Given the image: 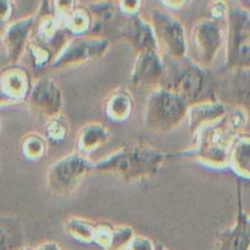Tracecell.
<instances>
[{"label":"cell","instance_id":"cell-1","mask_svg":"<svg viewBox=\"0 0 250 250\" xmlns=\"http://www.w3.org/2000/svg\"><path fill=\"white\" fill-rule=\"evenodd\" d=\"M176 158L177 154L163 151L146 142H134L94 163V171L117 176L126 182H138L156 176L168 160Z\"/></svg>","mask_w":250,"mask_h":250},{"label":"cell","instance_id":"cell-2","mask_svg":"<svg viewBox=\"0 0 250 250\" xmlns=\"http://www.w3.org/2000/svg\"><path fill=\"white\" fill-rule=\"evenodd\" d=\"M166 60L165 77L160 87L175 92L188 105L208 100L204 97L209 89V76L205 68L188 56L180 60Z\"/></svg>","mask_w":250,"mask_h":250},{"label":"cell","instance_id":"cell-3","mask_svg":"<svg viewBox=\"0 0 250 250\" xmlns=\"http://www.w3.org/2000/svg\"><path fill=\"white\" fill-rule=\"evenodd\" d=\"M189 105L165 87L151 90L146 103L144 124L154 133H168L187 119Z\"/></svg>","mask_w":250,"mask_h":250},{"label":"cell","instance_id":"cell-4","mask_svg":"<svg viewBox=\"0 0 250 250\" xmlns=\"http://www.w3.org/2000/svg\"><path fill=\"white\" fill-rule=\"evenodd\" d=\"M236 136L229 133L221 125L200 131L194 137V144L186 150L177 153V158H189L211 168L229 167V154Z\"/></svg>","mask_w":250,"mask_h":250},{"label":"cell","instance_id":"cell-5","mask_svg":"<svg viewBox=\"0 0 250 250\" xmlns=\"http://www.w3.org/2000/svg\"><path fill=\"white\" fill-rule=\"evenodd\" d=\"M248 10L229 5L227 14V39L225 70L231 72L250 71V34L247 24Z\"/></svg>","mask_w":250,"mask_h":250},{"label":"cell","instance_id":"cell-6","mask_svg":"<svg viewBox=\"0 0 250 250\" xmlns=\"http://www.w3.org/2000/svg\"><path fill=\"white\" fill-rule=\"evenodd\" d=\"M94 171V163L77 151L62 156L46 171V188L56 197H68Z\"/></svg>","mask_w":250,"mask_h":250},{"label":"cell","instance_id":"cell-7","mask_svg":"<svg viewBox=\"0 0 250 250\" xmlns=\"http://www.w3.org/2000/svg\"><path fill=\"white\" fill-rule=\"evenodd\" d=\"M149 23L153 27L159 53L164 59L180 60L187 56V33L177 17L163 7H154L150 11Z\"/></svg>","mask_w":250,"mask_h":250},{"label":"cell","instance_id":"cell-8","mask_svg":"<svg viewBox=\"0 0 250 250\" xmlns=\"http://www.w3.org/2000/svg\"><path fill=\"white\" fill-rule=\"evenodd\" d=\"M110 39L102 36H82L68 39L54 59L50 67L54 70L76 67L99 60L107 53Z\"/></svg>","mask_w":250,"mask_h":250},{"label":"cell","instance_id":"cell-9","mask_svg":"<svg viewBox=\"0 0 250 250\" xmlns=\"http://www.w3.org/2000/svg\"><path fill=\"white\" fill-rule=\"evenodd\" d=\"M224 42L221 22L208 17L200 19L195 22L190 33V43L194 51V58L192 60L208 70L216 60L224 46Z\"/></svg>","mask_w":250,"mask_h":250},{"label":"cell","instance_id":"cell-10","mask_svg":"<svg viewBox=\"0 0 250 250\" xmlns=\"http://www.w3.org/2000/svg\"><path fill=\"white\" fill-rule=\"evenodd\" d=\"M28 103L46 120L62 114L63 94L60 85L50 77H42L32 85Z\"/></svg>","mask_w":250,"mask_h":250},{"label":"cell","instance_id":"cell-11","mask_svg":"<svg viewBox=\"0 0 250 250\" xmlns=\"http://www.w3.org/2000/svg\"><path fill=\"white\" fill-rule=\"evenodd\" d=\"M165 77V60L159 51L137 54L131 72V83L138 89H156Z\"/></svg>","mask_w":250,"mask_h":250},{"label":"cell","instance_id":"cell-12","mask_svg":"<svg viewBox=\"0 0 250 250\" xmlns=\"http://www.w3.org/2000/svg\"><path fill=\"white\" fill-rule=\"evenodd\" d=\"M34 29V38L50 46L55 55H58L59 51L68 42V34L62 28V23L53 15L51 1H44L41 4L36 15Z\"/></svg>","mask_w":250,"mask_h":250},{"label":"cell","instance_id":"cell-13","mask_svg":"<svg viewBox=\"0 0 250 250\" xmlns=\"http://www.w3.org/2000/svg\"><path fill=\"white\" fill-rule=\"evenodd\" d=\"M119 37L133 48L136 55L144 51H159L153 27L141 15L127 17L120 27Z\"/></svg>","mask_w":250,"mask_h":250},{"label":"cell","instance_id":"cell-14","mask_svg":"<svg viewBox=\"0 0 250 250\" xmlns=\"http://www.w3.org/2000/svg\"><path fill=\"white\" fill-rule=\"evenodd\" d=\"M229 112V107L220 100L208 99L189 105L187 112L190 136L194 138L200 131L216 125Z\"/></svg>","mask_w":250,"mask_h":250},{"label":"cell","instance_id":"cell-15","mask_svg":"<svg viewBox=\"0 0 250 250\" xmlns=\"http://www.w3.org/2000/svg\"><path fill=\"white\" fill-rule=\"evenodd\" d=\"M216 250H250V216L244 212L241 188L238 187V212L233 227L220 232Z\"/></svg>","mask_w":250,"mask_h":250},{"label":"cell","instance_id":"cell-16","mask_svg":"<svg viewBox=\"0 0 250 250\" xmlns=\"http://www.w3.org/2000/svg\"><path fill=\"white\" fill-rule=\"evenodd\" d=\"M34 24H36V15L34 16L32 15L7 24L2 34L4 44L7 51V58L12 63L19 62L24 51L27 50Z\"/></svg>","mask_w":250,"mask_h":250},{"label":"cell","instance_id":"cell-17","mask_svg":"<svg viewBox=\"0 0 250 250\" xmlns=\"http://www.w3.org/2000/svg\"><path fill=\"white\" fill-rule=\"evenodd\" d=\"M32 89L29 73L22 67H11L0 75V92L11 102L27 99Z\"/></svg>","mask_w":250,"mask_h":250},{"label":"cell","instance_id":"cell-18","mask_svg":"<svg viewBox=\"0 0 250 250\" xmlns=\"http://www.w3.org/2000/svg\"><path fill=\"white\" fill-rule=\"evenodd\" d=\"M110 139V132L100 122H88L80 128L76 138L77 153L89 156L100 150Z\"/></svg>","mask_w":250,"mask_h":250},{"label":"cell","instance_id":"cell-19","mask_svg":"<svg viewBox=\"0 0 250 250\" xmlns=\"http://www.w3.org/2000/svg\"><path fill=\"white\" fill-rule=\"evenodd\" d=\"M133 97L125 88H117L105 97L104 114L115 124H124L129 120L133 112Z\"/></svg>","mask_w":250,"mask_h":250},{"label":"cell","instance_id":"cell-20","mask_svg":"<svg viewBox=\"0 0 250 250\" xmlns=\"http://www.w3.org/2000/svg\"><path fill=\"white\" fill-rule=\"evenodd\" d=\"M229 167L236 175L250 180V136H237L229 148Z\"/></svg>","mask_w":250,"mask_h":250},{"label":"cell","instance_id":"cell-21","mask_svg":"<svg viewBox=\"0 0 250 250\" xmlns=\"http://www.w3.org/2000/svg\"><path fill=\"white\" fill-rule=\"evenodd\" d=\"M23 243L21 221L15 216H0V250H22Z\"/></svg>","mask_w":250,"mask_h":250},{"label":"cell","instance_id":"cell-22","mask_svg":"<svg viewBox=\"0 0 250 250\" xmlns=\"http://www.w3.org/2000/svg\"><path fill=\"white\" fill-rule=\"evenodd\" d=\"M62 28L72 37L88 36L93 28V17L87 6L77 4L63 20Z\"/></svg>","mask_w":250,"mask_h":250},{"label":"cell","instance_id":"cell-23","mask_svg":"<svg viewBox=\"0 0 250 250\" xmlns=\"http://www.w3.org/2000/svg\"><path fill=\"white\" fill-rule=\"evenodd\" d=\"M95 222L82 217L71 216L63 224V231L67 236L83 244H93Z\"/></svg>","mask_w":250,"mask_h":250},{"label":"cell","instance_id":"cell-24","mask_svg":"<svg viewBox=\"0 0 250 250\" xmlns=\"http://www.w3.org/2000/svg\"><path fill=\"white\" fill-rule=\"evenodd\" d=\"M93 17V28L97 27H109L117 22L119 9L112 1H93L87 5ZM92 28V29H93ZM90 34V33H89Z\"/></svg>","mask_w":250,"mask_h":250},{"label":"cell","instance_id":"cell-25","mask_svg":"<svg viewBox=\"0 0 250 250\" xmlns=\"http://www.w3.org/2000/svg\"><path fill=\"white\" fill-rule=\"evenodd\" d=\"M48 150V141L37 132L26 134L21 142V151L28 161H39L45 156Z\"/></svg>","mask_w":250,"mask_h":250},{"label":"cell","instance_id":"cell-26","mask_svg":"<svg viewBox=\"0 0 250 250\" xmlns=\"http://www.w3.org/2000/svg\"><path fill=\"white\" fill-rule=\"evenodd\" d=\"M27 51L31 58L32 63L36 68H43L46 66H51L54 59H55V53L46 44L42 43L37 38L32 37L27 45Z\"/></svg>","mask_w":250,"mask_h":250},{"label":"cell","instance_id":"cell-27","mask_svg":"<svg viewBox=\"0 0 250 250\" xmlns=\"http://www.w3.org/2000/svg\"><path fill=\"white\" fill-rule=\"evenodd\" d=\"M70 132V125H68L67 119L62 114L48 119L45 122V133L48 139L60 143L65 141Z\"/></svg>","mask_w":250,"mask_h":250},{"label":"cell","instance_id":"cell-28","mask_svg":"<svg viewBox=\"0 0 250 250\" xmlns=\"http://www.w3.org/2000/svg\"><path fill=\"white\" fill-rule=\"evenodd\" d=\"M136 237L134 229L131 226H115L111 242L107 250H127L131 242Z\"/></svg>","mask_w":250,"mask_h":250},{"label":"cell","instance_id":"cell-29","mask_svg":"<svg viewBox=\"0 0 250 250\" xmlns=\"http://www.w3.org/2000/svg\"><path fill=\"white\" fill-rule=\"evenodd\" d=\"M237 80L234 83V89L239 102L243 105V109L250 112V71L248 72L236 73Z\"/></svg>","mask_w":250,"mask_h":250},{"label":"cell","instance_id":"cell-30","mask_svg":"<svg viewBox=\"0 0 250 250\" xmlns=\"http://www.w3.org/2000/svg\"><path fill=\"white\" fill-rule=\"evenodd\" d=\"M114 229L115 226L109 224V222H98V224H95L93 244H95V246L104 250L109 249Z\"/></svg>","mask_w":250,"mask_h":250},{"label":"cell","instance_id":"cell-31","mask_svg":"<svg viewBox=\"0 0 250 250\" xmlns=\"http://www.w3.org/2000/svg\"><path fill=\"white\" fill-rule=\"evenodd\" d=\"M77 6L76 1H70V0H58V1H51V9H53V15L55 19L62 23L63 20L66 19L68 14Z\"/></svg>","mask_w":250,"mask_h":250},{"label":"cell","instance_id":"cell-32","mask_svg":"<svg viewBox=\"0 0 250 250\" xmlns=\"http://www.w3.org/2000/svg\"><path fill=\"white\" fill-rule=\"evenodd\" d=\"M229 9V4L226 1L210 2V5L208 6V19L221 22L222 20L227 17Z\"/></svg>","mask_w":250,"mask_h":250},{"label":"cell","instance_id":"cell-33","mask_svg":"<svg viewBox=\"0 0 250 250\" xmlns=\"http://www.w3.org/2000/svg\"><path fill=\"white\" fill-rule=\"evenodd\" d=\"M117 9L121 14L126 15L127 17L137 16L141 12L143 1L141 0H122V1L116 2Z\"/></svg>","mask_w":250,"mask_h":250},{"label":"cell","instance_id":"cell-34","mask_svg":"<svg viewBox=\"0 0 250 250\" xmlns=\"http://www.w3.org/2000/svg\"><path fill=\"white\" fill-rule=\"evenodd\" d=\"M156 244L148 237L137 236L131 242L127 250H155Z\"/></svg>","mask_w":250,"mask_h":250},{"label":"cell","instance_id":"cell-35","mask_svg":"<svg viewBox=\"0 0 250 250\" xmlns=\"http://www.w3.org/2000/svg\"><path fill=\"white\" fill-rule=\"evenodd\" d=\"M12 12H14L12 2L2 1V0H0V22L6 24L7 21L11 19Z\"/></svg>","mask_w":250,"mask_h":250},{"label":"cell","instance_id":"cell-36","mask_svg":"<svg viewBox=\"0 0 250 250\" xmlns=\"http://www.w3.org/2000/svg\"><path fill=\"white\" fill-rule=\"evenodd\" d=\"M161 5H163V9L166 10V11H180L183 7L187 6V1H173V0H166V1H161Z\"/></svg>","mask_w":250,"mask_h":250},{"label":"cell","instance_id":"cell-37","mask_svg":"<svg viewBox=\"0 0 250 250\" xmlns=\"http://www.w3.org/2000/svg\"><path fill=\"white\" fill-rule=\"evenodd\" d=\"M36 250H61L58 243L55 242H45V243L42 244L38 249Z\"/></svg>","mask_w":250,"mask_h":250},{"label":"cell","instance_id":"cell-38","mask_svg":"<svg viewBox=\"0 0 250 250\" xmlns=\"http://www.w3.org/2000/svg\"><path fill=\"white\" fill-rule=\"evenodd\" d=\"M155 250H170V249H168L167 247L164 246V244L159 243V244H156V249Z\"/></svg>","mask_w":250,"mask_h":250},{"label":"cell","instance_id":"cell-39","mask_svg":"<svg viewBox=\"0 0 250 250\" xmlns=\"http://www.w3.org/2000/svg\"><path fill=\"white\" fill-rule=\"evenodd\" d=\"M6 26H7V24H5V23H2V22H0V36H1V34H4Z\"/></svg>","mask_w":250,"mask_h":250},{"label":"cell","instance_id":"cell-40","mask_svg":"<svg viewBox=\"0 0 250 250\" xmlns=\"http://www.w3.org/2000/svg\"><path fill=\"white\" fill-rule=\"evenodd\" d=\"M61 250H62V249H61Z\"/></svg>","mask_w":250,"mask_h":250}]
</instances>
